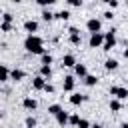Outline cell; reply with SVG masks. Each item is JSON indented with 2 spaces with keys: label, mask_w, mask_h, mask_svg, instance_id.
<instances>
[{
  "label": "cell",
  "mask_w": 128,
  "mask_h": 128,
  "mask_svg": "<svg viewBox=\"0 0 128 128\" xmlns=\"http://www.w3.org/2000/svg\"><path fill=\"white\" fill-rule=\"evenodd\" d=\"M24 48H26L30 54H38V56H42V54L46 52L44 46H42V38L36 36V34H28V38L24 40Z\"/></svg>",
  "instance_id": "cell-1"
},
{
  "label": "cell",
  "mask_w": 128,
  "mask_h": 128,
  "mask_svg": "<svg viewBox=\"0 0 128 128\" xmlns=\"http://www.w3.org/2000/svg\"><path fill=\"white\" fill-rule=\"evenodd\" d=\"M114 44H116V28L112 26L110 30H106L104 32V44H102V50H112L114 48Z\"/></svg>",
  "instance_id": "cell-2"
},
{
  "label": "cell",
  "mask_w": 128,
  "mask_h": 128,
  "mask_svg": "<svg viewBox=\"0 0 128 128\" xmlns=\"http://www.w3.org/2000/svg\"><path fill=\"white\" fill-rule=\"evenodd\" d=\"M110 96H114L116 100H126L128 98V88H124V86H110Z\"/></svg>",
  "instance_id": "cell-3"
},
{
  "label": "cell",
  "mask_w": 128,
  "mask_h": 128,
  "mask_svg": "<svg viewBox=\"0 0 128 128\" xmlns=\"http://www.w3.org/2000/svg\"><path fill=\"white\" fill-rule=\"evenodd\" d=\"M90 48H102L104 44V32H96V34H90V40H88Z\"/></svg>",
  "instance_id": "cell-4"
},
{
  "label": "cell",
  "mask_w": 128,
  "mask_h": 128,
  "mask_svg": "<svg viewBox=\"0 0 128 128\" xmlns=\"http://www.w3.org/2000/svg\"><path fill=\"white\" fill-rule=\"evenodd\" d=\"M86 28H88V32H90V34H96V32H100V28H102V22H100L98 18H88V22H86Z\"/></svg>",
  "instance_id": "cell-5"
},
{
  "label": "cell",
  "mask_w": 128,
  "mask_h": 128,
  "mask_svg": "<svg viewBox=\"0 0 128 128\" xmlns=\"http://www.w3.org/2000/svg\"><path fill=\"white\" fill-rule=\"evenodd\" d=\"M24 76H26V72L20 70V68H12L10 70V80L12 82H20V80H24Z\"/></svg>",
  "instance_id": "cell-6"
},
{
  "label": "cell",
  "mask_w": 128,
  "mask_h": 128,
  "mask_svg": "<svg viewBox=\"0 0 128 128\" xmlns=\"http://www.w3.org/2000/svg\"><path fill=\"white\" fill-rule=\"evenodd\" d=\"M84 100H86V96L80 94V92H72V94H70V104H72V106H80Z\"/></svg>",
  "instance_id": "cell-7"
},
{
  "label": "cell",
  "mask_w": 128,
  "mask_h": 128,
  "mask_svg": "<svg viewBox=\"0 0 128 128\" xmlns=\"http://www.w3.org/2000/svg\"><path fill=\"white\" fill-rule=\"evenodd\" d=\"M24 30H26L28 34H34V32L38 30V22H36V20H30V18L24 20Z\"/></svg>",
  "instance_id": "cell-8"
},
{
  "label": "cell",
  "mask_w": 128,
  "mask_h": 128,
  "mask_svg": "<svg viewBox=\"0 0 128 128\" xmlns=\"http://www.w3.org/2000/svg\"><path fill=\"white\" fill-rule=\"evenodd\" d=\"M62 66H64V68H72V66H76V58H74V54H64V56H62Z\"/></svg>",
  "instance_id": "cell-9"
},
{
  "label": "cell",
  "mask_w": 128,
  "mask_h": 128,
  "mask_svg": "<svg viewBox=\"0 0 128 128\" xmlns=\"http://www.w3.org/2000/svg\"><path fill=\"white\" fill-rule=\"evenodd\" d=\"M44 86H46V80L38 74V76H34V80H32V88L34 90H44Z\"/></svg>",
  "instance_id": "cell-10"
},
{
  "label": "cell",
  "mask_w": 128,
  "mask_h": 128,
  "mask_svg": "<svg viewBox=\"0 0 128 128\" xmlns=\"http://www.w3.org/2000/svg\"><path fill=\"white\" fill-rule=\"evenodd\" d=\"M22 106H24L26 110H30V112H32V110H36V106H38V102H36L34 98H30V96H26V98L22 100Z\"/></svg>",
  "instance_id": "cell-11"
},
{
  "label": "cell",
  "mask_w": 128,
  "mask_h": 128,
  "mask_svg": "<svg viewBox=\"0 0 128 128\" xmlns=\"http://www.w3.org/2000/svg\"><path fill=\"white\" fill-rule=\"evenodd\" d=\"M54 118H56V122H58V126H66V124H68V118H70V114L62 110V112H58V114H56Z\"/></svg>",
  "instance_id": "cell-12"
},
{
  "label": "cell",
  "mask_w": 128,
  "mask_h": 128,
  "mask_svg": "<svg viewBox=\"0 0 128 128\" xmlns=\"http://www.w3.org/2000/svg\"><path fill=\"white\" fill-rule=\"evenodd\" d=\"M74 84H76V80H74V76H64V90L66 92H72L74 90Z\"/></svg>",
  "instance_id": "cell-13"
},
{
  "label": "cell",
  "mask_w": 128,
  "mask_h": 128,
  "mask_svg": "<svg viewBox=\"0 0 128 128\" xmlns=\"http://www.w3.org/2000/svg\"><path fill=\"white\" fill-rule=\"evenodd\" d=\"M74 72H76V76H80V78H86V74H88L86 66H84V64H78V62H76V66H74Z\"/></svg>",
  "instance_id": "cell-14"
},
{
  "label": "cell",
  "mask_w": 128,
  "mask_h": 128,
  "mask_svg": "<svg viewBox=\"0 0 128 128\" xmlns=\"http://www.w3.org/2000/svg\"><path fill=\"white\" fill-rule=\"evenodd\" d=\"M108 108H110L112 112H120V110H122V102H120V100H116V98H112V100H110V104H108Z\"/></svg>",
  "instance_id": "cell-15"
},
{
  "label": "cell",
  "mask_w": 128,
  "mask_h": 128,
  "mask_svg": "<svg viewBox=\"0 0 128 128\" xmlns=\"http://www.w3.org/2000/svg\"><path fill=\"white\" fill-rule=\"evenodd\" d=\"M6 80H10V70L6 66H0V84L6 82Z\"/></svg>",
  "instance_id": "cell-16"
},
{
  "label": "cell",
  "mask_w": 128,
  "mask_h": 128,
  "mask_svg": "<svg viewBox=\"0 0 128 128\" xmlns=\"http://www.w3.org/2000/svg\"><path fill=\"white\" fill-rule=\"evenodd\" d=\"M104 68H106V70H116V68H118V60H114V58H108V60L104 62Z\"/></svg>",
  "instance_id": "cell-17"
},
{
  "label": "cell",
  "mask_w": 128,
  "mask_h": 128,
  "mask_svg": "<svg viewBox=\"0 0 128 128\" xmlns=\"http://www.w3.org/2000/svg\"><path fill=\"white\" fill-rule=\"evenodd\" d=\"M40 76H42L44 80H48V78L52 76V68H50V66H40Z\"/></svg>",
  "instance_id": "cell-18"
},
{
  "label": "cell",
  "mask_w": 128,
  "mask_h": 128,
  "mask_svg": "<svg viewBox=\"0 0 128 128\" xmlns=\"http://www.w3.org/2000/svg\"><path fill=\"white\" fill-rule=\"evenodd\" d=\"M84 84H86V86H96V84H98V76L86 74V78H84Z\"/></svg>",
  "instance_id": "cell-19"
},
{
  "label": "cell",
  "mask_w": 128,
  "mask_h": 128,
  "mask_svg": "<svg viewBox=\"0 0 128 128\" xmlns=\"http://www.w3.org/2000/svg\"><path fill=\"white\" fill-rule=\"evenodd\" d=\"M54 18H58V20H68V18H70V10H60V12L54 14Z\"/></svg>",
  "instance_id": "cell-20"
},
{
  "label": "cell",
  "mask_w": 128,
  "mask_h": 128,
  "mask_svg": "<svg viewBox=\"0 0 128 128\" xmlns=\"http://www.w3.org/2000/svg\"><path fill=\"white\" fill-rule=\"evenodd\" d=\"M40 60H42V66H50V64H52V54L44 52V54L40 56Z\"/></svg>",
  "instance_id": "cell-21"
},
{
  "label": "cell",
  "mask_w": 128,
  "mask_h": 128,
  "mask_svg": "<svg viewBox=\"0 0 128 128\" xmlns=\"http://www.w3.org/2000/svg\"><path fill=\"white\" fill-rule=\"evenodd\" d=\"M58 112H62V106H60V104H50V106H48V114L56 116Z\"/></svg>",
  "instance_id": "cell-22"
},
{
  "label": "cell",
  "mask_w": 128,
  "mask_h": 128,
  "mask_svg": "<svg viewBox=\"0 0 128 128\" xmlns=\"http://www.w3.org/2000/svg\"><path fill=\"white\" fill-rule=\"evenodd\" d=\"M42 20H46V22H50V20H54V12L52 10H42Z\"/></svg>",
  "instance_id": "cell-23"
},
{
  "label": "cell",
  "mask_w": 128,
  "mask_h": 128,
  "mask_svg": "<svg viewBox=\"0 0 128 128\" xmlns=\"http://www.w3.org/2000/svg\"><path fill=\"white\" fill-rule=\"evenodd\" d=\"M80 42H82V36H80V34L70 36V44H72V46H80Z\"/></svg>",
  "instance_id": "cell-24"
},
{
  "label": "cell",
  "mask_w": 128,
  "mask_h": 128,
  "mask_svg": "<svg viewBox=\"0 0 128 128\" xmlns=\"http://www.w3.org/2000/svg\"><path fill=\"white\" fill-rule=\"evenodd\" d=\"M24 124H26V128H34V126H36V118H34V116H26Z\"/></svg>",
  "instance_id": "cell-25"
},
{
  "label": "cell",
  "mask_w": 128,
  "mask_h": 128,
  "mask_svg": "<svg viewBox=\"0 0 128 128\" xmlns=\"http://www.w3.org/2000/svg\"><path fill=\"white\" fill-rule=\"evenodd\" d=\"M12 20H14V16H12L10 12H4V16H2V22H6V24H12Z\"/></svg>",
  "instance_id": "cell-26"
},
{
  "label": "cell",
  "mask_w": 128,
  "mask_h": 128,
  "mask_svg": "<svg viewBox=\"0 0 128 128\" xmlns=\"http://www.w3.org/2000/svg\"><path fill=\"white\" fill-rule=\"evenodd\" d=\"M76 128H90V122H88L86 118H80V120H78V126H76Z\"/></svg>",
  "instance_id": "cell-27"
},
{
  "label": "cell",
  "mask_w": 128,
  "mask_h": 128,
  "mask_svg": "<svg viewBox=\"0 0 128 128\" xmlns=\"http://www.w3.org/2000/svg\"><path fill=\"white\" fill-rule=\"evenodd\" d=\"M78 120H80V116H78V114H72V116L68 118V122H70V124H74V126H78Z\"/></svg>",
  "instance_id": "cell-28"
},
{
  "label": "cell",
  "mask_w": 128,
  "mask_h": 128,
  "mask_svg": "<svg viewBox=\"0 0 128 128\" xmlns=\"http://www.w3.org/2000/svg\"><path fill=\"white\" fill-rule=\"evenodd\" d=\"M0 30H2V32H10V30H12V24H6V22H2V24H0Z\"/></svg>",
  "instance_id": "cell-29"
},
{
  "label": "cell",
  "mask_w": 128,
  "mask_h": 128,
  "mask_svg": "<svg viewBox=\"0 0 128 128\" xmlns=\"http://www.w3.org/2000/svg\"><path fill=\"white\" fill-rule=\"evenodd\" d=\"M44 92H48V94H54V84L46 82V86H44Z\"/></svg>",
  "instance_id": "cell-30"
},
{
  "label": "cell",
  "mask_w": 128,
  "mask_h": 128,
  "mask_svg": "<svg viewBox=\"0 0 128 128\" xmlns=\"http://www.w3.org/2000/svg\"><path fill=\"white\" fill-rule=\"evenodd\" d=\"M38 4H40V6H52L54 0H38Z\"/></svg>",
  "instance_id": "cell-31"
},
{
  "label": "cell",
  "mask_w": 128,
  "mask_h": 128,
  "mask_svg": "<svg viewBox=\"0 0 128 128\" xmlns=\"http://www.w3.org/2000/svg\"><path fill=\"white\" fill-rule=\"evenodd\" d=\"M68 34H70V36H74V34H80V30H78L76 26H70V28H68Z\"/></svg>",
  "instance_id": "cell-32"
},
{
  "label": "cell",
  "mask_w": 128,
  "mask_h": 128,
  "mask_svg": "<svg viewBox=\"0 0 128 128\" xmlns=\"http://www.w3.org/2000/svg\"><path fill=\"white\" fill-rule=\"evenodd\" d=\"M68 6H82V0H68Z\"/></svg>",
  "instance_id": "cell-33"
},
{
  "label": "cell",
  "mask_w": 128,
  "mask_h": 128,
  "mask_svg": "<svg viewBox=\"0 0 128 128\" xmlns=\"http://www.w3.org/2000/svg\"><path fill=\"white\" fill-rule=\"evenodd\" d=\"M108 6L110 8H118V0H108Z\"/></svg>",
  "instance_id": "cell-34"
},
{
  "label": "cell",
  "mask_w": 128,
  "mask_h": 128,
  "mask_svg": "<svg viewBox=\"0 0 128 128\" xmlns=\"http://www.w3.org/2000/svg\"><path fill=\"white\" fill-rule=\"evenodd\" d=\"M104 18H106V20H112V18H114V14H112L110 10H106V12H104Z\"/></svg>",
  "instance_id": "cell-35"
},
{
  "label": "cell",
  "mask_w": 128,
  "mask_h": 128,
  "mask_svg": "<svg viewBox=\"0 0 128 128\" xmlns=\"http://www.w3.org/2000/svg\"><path fill=\"white\" fill-rule=\"evenodd\" d=\"M90 128H104V126H102V124H92Z\"/></svg>",
  "instance_id": "cell-36"
},
{
  "label": "cell",
  "mask_w": 128,
  "mask_h": 128,
  "mask_svg": "<svg viewBox=\"0 0 128 128\" xmlns=\"http://www.w3.org/2000/svg\"><path fill=\"white\" fill-rule=\"evenodd\" d=\"M124 58H126V60H128V48H126V50H124Z\"/></svg>",
  "instance_id": "cell-37"
},
{
  "label": "cell",
  "mask_w": 128,
  "mask_h": 128,
  "mask_svg": "<svg viewBox=\"0 0 128 128\" xmlns=\"http://www.w3.org/2000/svg\"><path fill=\"white\" fill-rule=\"evenodd\" d=\"M120 128H128V122H124V124H122V126H120Z\"/></svg>",
  "instance_id": "cell-38"
},
{
  "label": "cell",
  "mask_w": 128,
  "mask_h": 128,
  "mask_svg": "<svg viewBox=\"0 0 128 128\" xmlns=\"http://www.w3.org/2000/svg\"><path fill=\"white\" fill-rule=\"evenodd\" d=\"M0 92H2V84H0Z\"/></svg>",
  "instance_id": "cell-39"
}]
</instances>
